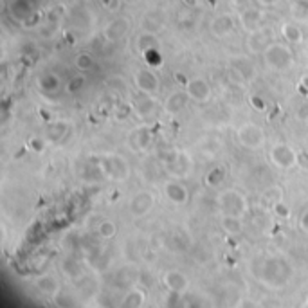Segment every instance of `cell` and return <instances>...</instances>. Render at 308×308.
Instances as JSON below:
<instances>
[{
	"instance_id": "obj_6",
	"label": "cell",
	"mask_w": 308,
	"mask_h": 308,
	"mask_svg": "<svg viewBox=\"0 0 308 308\" xmlns=\"http://www.w3.org/2000/svg\"><path fill=\"white\" fill-rule=\"evenodd\" d=\"M236 139L247 150H259L265 146L267 135H265L261 126L254 125V123H245L236 130Z\"/></svg>"
},
{
	"instance_id": "obj_26",
	"label": "cell",
	"mask_w": 308,
	"mask_h": 308,
	"mask_svg": "<svg viewBox=\"0 0 308 308\" xmlns=\"http://www.w3.org/2000/svg\"><path fill=\"white\" fill-rule=\"evenodd\" d=\"M281 34H283L285 42H289V44H299L303 40V31L296 24H283Z\"/></svg>"
},
{
	"instance_id": "obj_25",
	"label": "cell",
	"mask_w": 308,
	"mask_h": 308,
	"mask_svg": "<svg viewBox=\"0 0 308 308\" xmlns=\"http://www.w3.org/2000/svg\"><path fill=\"white\" fill-rule=\"evenodd\" d=\"M67 123H63V121H58L54 125H50L47 128V141L50 143H62L65 135H67Z\"/></svg>"
},
{
	"instance_id": "obj_5",
	"label": "cell",
	"mask_w": 308,
	"mask_h": 308,
	"mask_svg": "<svg viewBox=\"0 0 308 308\" xmlns=\"http://www.w3.org/2000/svg\"><path fill=\"white\" fill-rule=\"evenodd\" d=\"M269 159L279 170H290V168L299 164V153L287 143L272 145L271 150H269Z\"/></svg>"
},
{
	"instance_id": "obj_27",
	"label": "cell",
	"mask_w": 308,
	"mask_h": 308,
	"mask_svg": "<svg viewBox=\"0 0 308 308\" xmlns=\"http://www.w3.org/2000/svg\"><path fill=\"white\" fill-rule=\"evenodd\" d=\"M62 271L65 272V274H67L69 277H72V279H81V277H83L81 265H80V261H76V259H72V258L63 259Z\"/></svg>"
},
{
	"instance_id": "obj_4",
	"label": "cell",
	"mask_w": 308,
	"mask_h": 308,
	"mask_svg": "<svg viewBox=\"0 0 308 308\" xmlns=\"http://www.w3.org/2000/svg\"><path fill=\"white\" fill-rule=\"evenodd\" d=\"M97 166H99L101 175L110 178V180L123 182L130 177V164L121 155H105L99 159Z\"/></svg>"
},
{
	"instance_id": "obj_2",
	"label": "cell",
	"mask_w": 308,
	"mask_h": 308,
	"mask_svg": "<svg viewBox=\"0 0 308 308\" xmlns=\"http://www.w3.org/2000/svg\"><path fill=\"white\" fill-rule=\"evenodd\" d=\"M263 63L267 69L274 70V72H281L287 70L294 62V52L289 45L281 44V42H271L263 49Z\"/></svg>"
},
{
	"instance_id": "obj_15",
	"label": "cell",
	"mask_w": 308,
	"mask_h": 308,
	"mask_svg": "<svg viewBox=\"0 0 308 308\" xmlns=\"http://www.w3.org/2000/svg\"><path fill=\"white\" fill-rule=\"evenodd\" d=\"M162 281L164 285L168 287V290L173 292V294H184V292L189 289L188 276L180 271H168L164 274Z\"/></svg>"
},
{
	"instance_id": "obj_24",
	"label": "cell",
	"mask_w": 308,
	"mask_h": 308,
	"mask_svg": "<svg viewBox=\"0 0 308 308\" xmlns=\"http://www.w3.org/2000/svg\"><path fill=\"white\" fill-rule=\"evenodd\" d=\"M146 303V294L141 287H132L130 292L123 297V307H143Z\"/></svg>"
},
{
	"instance_id": "obj_12",
	"label": "cell",
	"mask_w": 308,
	"mask_h": 308,
	"mask_svg": "<svg viewBox=\"0 0 308 308\" xmlns=\"http://www.w3.org/2000/svg\"><path fill=\"white\" fill-rule=\"evenodd\" d=\"M153 143V132H151L148 126H137L133 128L130 135H128V146L132 148L133 151H146Z\"/></svg>"
},
{
	"instance_id": "obj_19",
	"label": "cell",
	"mask_w": 308,
	"mask_h": 308,
	"mask_svg": "<svg viewBox=\"0 0 308 308\" xmlns=\"http://www.w3.org/2000/svg\"><path fill=\"white\" fill-rule=\"evenodd\" d=\"M36 289L45 297H56L60 292V281L52 274H44V276L36 277Z\"/></svg>"
},
{
	"instance_id": "obj_29",
	"label": "cell",
	"mask_w": 308,
	"mask_h": 308,
	"mask_svg": "<svg viewBox=\"0 0 308 308\" xmlns=\"http://www.w3.org/2000/svg\"><path fill=\"white\" fill-rule=\"evenodd\" d=\"M226 180V170L222 166H214L213 170L208 171L206 175V184L211 186V188H216V186H222Z\"/></svg>"
},
{
	"instance_id": "obj_28",
	"label": "cell",
	"mask_w": 308,
	"mask_h": 308,
	"mask_svg": "<svg viewBox=\"0 0 308 308\" xmlns=\"http://www.w3.org/2000/svg\"><path fill=\"white\" fill-rule=\"evenodd\" d=\"M96 233L101 240H112L117 234V226L112 220H101L96 227Z\"/></svg>"
},
{
	"instance_id": "obj_20",
	"label": "cell",
	"mask_w": 308,
	"mask_h": 308,
	"mask_svg": "<svg viewBox=\"0 0 308 308\" xmlns=\"http://www.w3.org/2000/svg\"><path fill=\"white\" fill-rule=\"evenodd\" d=\"M240 22H242V27L245 31H256V29H259V24H261V13L256 7H245L240 13Z\"/></svg>"
},
{
	"instance_id": "obj_37",
	"label": "cell",
	"mask_w": 308,
	"mask_h": 308,
	"mask_svg": "<svg viewBox=\"0 0 308 308\" xmlns=\"http://www.w3.org/2000/svg\"><path fill=\"white\" fill-rule=\"evenodd\" d=\"M297 113H299V117H301V119H308V101L305 103V105H301V107H299Z\"/></svg>"
},
{
	"instance_id": "obj_40",
	"label": "cell",
	"mask_w": 308,
	"mask_h": 308,
	"mask_svg": "<svg viewBox=\"0 0 308 308\" xmlns=\"http://www.w3.org/2000/svg\"><path fill=\"white\" fill-rule=\"evenodd\" d=\"M301 85H305V88H308V76H305L301 80Z\"/></svg>"
},
{
	"instance_id": "obj_3",
	"label": "cell",
	"mask_w": 308,
	"mask_h": 308,
	"mask_svg": "<svg viewBox=\"0 0 308 308\" xmlns=\"http://www.w3.org/2000/svg\"><path fill=\"white\" fill-rule=\"evenodd\" d=\"M218 208H220L222 214H233V216H245L247 211H249V204H247V198L238 189H224L218 198Z\"/></svg>"
},
{
	"instance_id": "obj_17",
	"label": "cell",
	"mask_w": 308,
	"mask_h": 308,
	"mask_svg": "<svg viewBox=\"0 0 308 308\" xmlns=\"http://www.w3.org/2000/svg\"><path fill=\"white\" fill-rule=\"evenodd\" d=\"M209 29L213 32V36H216V38L229 36L234 29L233 16H231V15H218V16H214L211 25H209Z\"/></svg>"
},
{
	"instance_id": "obj_38",
	"label": "cell",
	"mask_w": 308,
	"mask_h": 308,
	"mask_svg": "<svg viewBox=\"0 0 308 308\" xmlns=\"http://www.w3.org/2000/svg\"><path fill=\"white\" fill-rule=\"evenodd\" d=\"M277 0H258V4H261V6H272V4H276Z\"/></svg>"
},
{
	"instance_id": "obj_34",
	"label": "cell",
	"mask_w": 308,
	"mask_h": 308,
	"mask_svg": "<svg viewBox=\"0 0 308 308\" xmlns=\"http://www.w3.org/2000/svg\"><path fill=\"white\" fill-rule=\"evenodd\" d=\"M29 148L36 153H44L45 151V139L44 137H31L29 139Z\"/></svg>"
},
{
	"instance_id": "obj_18",
	"label": "cell",
	"mask_w": 308,
	"mask_h": 308,
	"mask_svg": "<svg viewBox=\"0 0 308 308\" xmlns=\"http://www.w3.org/2000/svg\"><path fill=\"white\" fill-rule=\"evenodd\" d=\"M188 101H191L188 92H173V94L168 96V99L164 101V112L170 113V115L182 112L184 108L188 107Z\"/></svg>"
},
{
	"instance_id": "obj_35",
	"label": "cell",
	"mask_w": 308,
	"mask_h": 308,
	"mask_svg": "<svg viewBox=\"0 0 308 308\" xmlns=\"http://www.w3.org/2000/svg\"><path fill=\"white\" fill-rule=\"evenodd\" d=\"M251 105L254 108H256V110H259V112H263L265 108H267V105H265V101L261 99V97H259V96H251Z\"/></svg>"
},
{
	"instance_id": "obj_9",
	"label": "cell",
	"mask_w": 308,
	"mask_h": 308,
	"mask_svg": "<svg viewBox=\"0 0 308 308\" xmlns=\"http://www.w3.org/2000/svg\"><path fill=\"white\" fill-rule=\"evenodd\" d=\"M164 168L168 170V173H170L171 177H175V178H186V177H189L191 171H193V161H191L188 151L178 150L177 155L171 159L170 162L164 164Z\"/></svg>"
},
{
	"instance_id": "obj_10",
	"label": "cell",
	"mask_w": 308,
	"mask_h": 308,
	"mask_svg": "<svg viewBox=\"0 0 308 308\" xmlns=\"http://www.w3.org/2000/svg\"><path fill=\"white\" fill-rule=\"evenodd\" d=\"M133 83L135 87L141 90V94L155 96L161 90V81H159L157 74L150 69H139L133 74Z\"/></svg>"
},
{
	"instance_id": "obj_11",
	"label": "cell",
	"mask_w": 308,
	"mask_h": 308,
	"mask_svg": "<svg viewBox=\"0 0 308 308\" xmlns=\"http://www.w3.org/2000/svg\"><path fill=\"white\" fill-rule=\"evenodd\" d=\"M155 206V196L151 195L150 191H139L135 195L130 198L128 202V211L132 216L135 218H141V216H146V214L150 213L151 209Z\"/></svg>"
},
{
	"instance_id": "obj_16",
	"label": "cell",
	"mask_w": 308,
	"mask_h": 308,
	"mask_svg": "<svg viewBox=\"0 0 308 308\" xmlns=\"http://www.w3.org/2000/svg\"><path fill=\"white\" fill-rule=\"evenodd\" d=\"M164 195L170 202L177 204V206H182L186 204L189 198V191L186 189L182 182H178V180H168V182L164 184Z\"/></svg>"
},
{
	"instance_id": "obj_30",
	"label": "cell",
	"mask_w": 308,
	"mask_h": 308,
	"mask_svg": "<svg viewBox=\"0 0 308 308\" xmlns=\"http://www.w3.org/2000/svg\"><path fill=\"white\" fill-rule=\"evenodd\" d=\"M157 38L153 32H146L143 36L139 38V47H141V52L145 54L146 50H151V49H157Z\"/></svg>"
},
{
	"instance_id": "obj_13",
	"label": "cell",
	"mask_w": 308,
	"mask_h": 308,
	"mask_svg": "<svg viewBox=\"0 0 308 308\" xmlns=\"http://www.w3.org/2000/svg\"><path fill=\"white\" fill-rule=\"evenodd\" d=\"M130 18H126V16H117L115 20H112L110 24L105 27V31H103V36L107 42H119L121 38L126 36V32L130 31Z\"/></svg>"
},
{
	"instance_id": "obj_39",
	"label": "cell",
	"mask_w": 308,
	"mask_h": 308,
	"mask_svg": "<svg viewBox=\"0 0 308 308\" xmlns=\"http://www.w3.org/2000/svg\"><path fill=\"white\" fill-rule=\"evenodd\" d=\"M184 4H188V6H196V0H184Z\"/></svg>"
},
{
	"instance_id": "obj_21",
	"label": "cell",
	"mask_w": 308,
	"mask_h": 308,
	"mask_svg": "<svg viewBox=\"0 0 308 308\" xmlns=\"http://www.w3.org/2000/svg\"><path fill=\"white\" fill-rule=\"evenodd\" d=\"M271 44V34L269 31H265V29H256V31L249 32V50H251L252 54H258L259 50L263 52V49L267 45Z\"/></svg>"
},
{
	"instance_id": "obj_14",
	"label": "cell",
	"mask_w": 308,
	"mask_h": 308,
	"mask_svg": "<svg viewBox=\"0 0 308 308\" xmlns=\"http://www.w3.org/2000/svg\"><path fill=\"white\" fill-rule=\"evenodd\" d=\"M133 110L139 117H145V119L153 117L159 112V101L150 94H143L133 101Z\"/></svg>"
},
{
	"instance_id": "obj_7",
	"label": "cell",
	"mask_w": 308,
	"mask_h": 308,
	"mask_svg": "<svg viewBox=\"0 0 308 308\" xmlns=\"http://www.w3.org/2000/svg\"><path fill=\"white\" fill-rule=\"evenodd\" d=\"M227 74H229V80H231V81L245 83V81H251L252 78H254L256 70H254V65H252V62L249 58L240 56V58L231 60Z\"/></svg>"
},
{
	"instance_id": "obj_36",
	"label": "cell",
	"mask_w": 308,
	"mask_h": 308,
	"mask_svg": "<svg viewBox=\"0 0 308 308\" xmlns=\"http://www.w3.org/2000/svg\"><path fill=\"white\" fill-rule=\"evenodd\" d=\"M299 227H301L305 233H308V208L301 213V218H299Z\"/></svg>"
},
{
	"instance_id": "obj_8",
	"label": "cell",
	"mask_w": 308,
	"mask_h": 308,
	"mask_svg": "<svg viewBox=\"0 0 308 308\" xmlns=\"http://www.w3.org/2000/svg\"><path fill=\"white\" fill-rule=\"evenodd\" d=\"M184 87H186L189 99L198 103V105H206L211 99V96H213L211 85H209V81L206 78H191V80H188V83Z\"/></svg>"
},
{
	"instance_id": "obj_23",
	"label": "cell",
	"mask_w": 308,
	"mask_h": 308,
	"mask_svg": "<svg viewBox=\"0 0 308 308\" xmlns=\"http://www.w3.org/2000/svg\"><path fill=\"white\" fill-rule=\"evenodd\" d=\"M38 87L40 90H44L45 94H56L58 90H60V78L56 74H50V72H45L38 78Z\"/></svg>"
},
{
	"instance_id": "obj_22",
	"label": "cell",
	"mask_w": 308,
	"mask_h": 308,
	"mask_svg": "<svg viewBox=\"0 0 308 308\" xmlns=\"http://www.w3.org/2000/svg\"><path fill=\"white\" fill-rule=\"evenodd\" d=\"M220 226L227 234L236 236L243 231V218L242 216H233V214H222Z\"/></svg>"
},
{
	"instance_id": "obj_31",
	"label": "cell",
	"mask_w": 308,
	"mask_h": 308,
	"mask_svg": "<svg viewBox=\"0 0 308 308\" xmlns=\"http://www.w3.org/2000/svg\"><path fill=\"white\" fill-rule=\"evenodd\" d=\"M92 65H94V62H92V56H90V54L81 52V54H78V56H76V67H78L80 70L92 69Z\"/></svg>"
},
{
	"instance_id": "obj_1",
	"label": "cell",
	"mask_w": 308,
	"mask_h": 308,
	"mask_svg": "<svg viewBox=\"0 0 308 308\" xmlns=\"http://www.w3.org/2000/svg\"><path fill=\"white\" fill-rule=\"evenodd\" d=\"M290 271L283 258H259L252 265V274L269 289H281L290 279Z\"/></svg>"
},
{
	"instance_id": "obj_33",
	"label": "cell",
	"mask_w": 308,
	"mask_h": 308,
	"mask_svg": "<svg viewBox=\"0 0 308 308\" xmlns=\"http://www.w3.org/2000/svg\"><path fill=\"white\" fill-rule=\"evenodd\" d=\"M272 211L277 214V216H281V218H287L290 214V209H289V206L285 204L283 200H277V202H274L272 204Z\"/></svg>"
},
{
	"instance_id": "obj_32",
	"label": "cell",
	"mask_w": 308,
	"mask_h": 308,
	"mask_svg": "<svg viewBox=\"0 0 308 308\" xmlns=\"http://www.w3.org/2000/svg\"><path fill=\"white\" fill-rule=\"evenodd\" d=\"M292 11H294V16L296 18H307L308 16V0H297L294 7H292Z\"/></svg>"
}]
</instances>
